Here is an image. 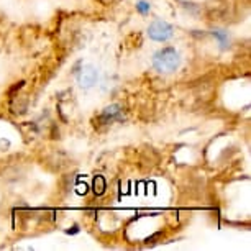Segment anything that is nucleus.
Returning <instances> with one entry per match:
<instances>
[{
    "label": "nucleus",
    "instance_id": "nucleus-4",
    "mask_svg": "<svg viewBox=\"0 0 251 251\" xmlns=\"http://www.w3.org/2000/svg\"><path fill=\"white\" fill-rule=\"evenodd\" d=\"M97 77H99V74H97V69L94 68V66H84V68L80 69L79 75H77V82H79L80 87L89 89L97 82Z\"/></svg>",
    "mask_w": 251,
    "mask_h": 251
},
{
    "label": "nucleus",
    "instance_id": "nucleus-2",
    "mask_svg": "<svg viewBox=\"0 0 251 251\" xmlns=\"http://www.w3.org/2000/svg\"><path fill=\"white\" fill-rule=\"evenodd\" d=\"M174 28L164 20H156L148 28V36L154 41H168L173 36Z\"/></svg>",
    "mask_w": 251,
    "mask_h": 251
},
{
    "label": "nucleus",
    "instance_id": "nucleus-9",
    "mask_svg": "<svg viewBox=\"0 0 251 251\" xmlns=\"http://www.w3.org/2000/svg\"><path fill=\"white\" fill-rule=\"evenodd\" d=\"M23 86H25V82H23V80H20V82H17L15 86H13V87H10V91H8V97L12 99L13 96H15V92H18V91H20V89H22Z\"/></svg>",
    "mask_w": 251,
    "mask_h": 251
},
{
    "label": "nucleus",
    "instance_id": "nucleus-8",
    "mask_svg": "<svg viewBox=\"0 0 251 251\" xmlns=\"http://www.w3.org/2000/svg\"><path fill=\"white\" fill-rule=\"evenodd\" d=\"M150 8H151L150 2H145V0H141V2L136 3V10H138L140 13H148Z\"/></svg>",
    "mask_w": 251,
    "mask_h": 251
},
{
    "label": "nucleus",
    "instance_id": "nucleus-6",
    "mask_svg": "<svg viewBox=\"0 0 251 251\" xmlns=\"http://www.w3.org/2000/svg\"><path fill=\"white\" fill-rule=\"evenodd\" d=\"M92 189H94V194H96V196H102V194H105V191H107V181H105V177L100 176V174L94 177Z\"/></svg>",
    "mask_w": 251,
    "mask_h": 251
},
{
    "label": "nucleus",
    "instance_id": "nucleus-10",
    "mask_svg": "<svg viewBox=\"0 0 251 251\" xmlns=\"http://www.w3.org/2000/svg\"><path fill=\"white\" fill-rule=\"evenodd\" d=\"M77 194H87V186H86V182H84V184H79V186H77Z\"/></svg>",
    "mask_w": 251,
    "mask_h": 251
},
{
    "label": "nucleus",
    "instance_id": "nucleus-3",
    "mask_svg": "<svg viewBox=\"0 0 251 251\" xmlns=\"http://www.w3.org/2000/svg\"><path fill=\"white\" fill-rule=\"evenodd\" d=\"M122 107L113 103V105H108L107 108H103V112L97 117L96 125L102 126V125H110V123L117 122V120H123V113H122Z\"/></svg>",
    "mask_w": 251,
    "mask_h": 251
},
{
    "label": "nucleus",
    "instance_id": "nucleus-5",
    "mask_svg": "<svg viewBox=\"0 0 251 251\" xmlns=\"http://www.w3.org/2000/svg\"><path fill=\"white\" fill-rule=\"evenodd\" d=\"M12 103H10V110L13 115H22V113H25L26 112V108H28V100L25 97H12L10 99Z\"/></svg>",
    "mask_w": 251,
    "mask_h": 251
},
{
    "label": "nucleus",
    "instance_id": "nucleus-1",
    "mask_svg": "<svg viewBox=\"0 0 251 251\" xmlns=\"http://www.w3.org/2000/svg\"><path fill=\"white\" fill-rule=\"evenodd\" d=\"M179 64H181V56L173 46H166L153 56V66L158 73H174L179 68Z\"/></svg>",
    "mask_w": 251,
    "mask_h": 251
},
{
    "label": "nucleus",
    "instance_id": "nucleus-7",
    "mask_svg": "<svg viewBox=\"0 0 251 251\" xmlns=\"http://www.w3.org/2000/svg\"><path fill=\"white\" fill-rule=\"evenodd\" d=\"M212 35H214V36L217 38V41L220 43V48H222V50L228 48V45H230L228 31H225V30H214V31H212Z\"/></svg>",
    "mask_w": 251,
    "mask_h": 251
}]
</instances>
